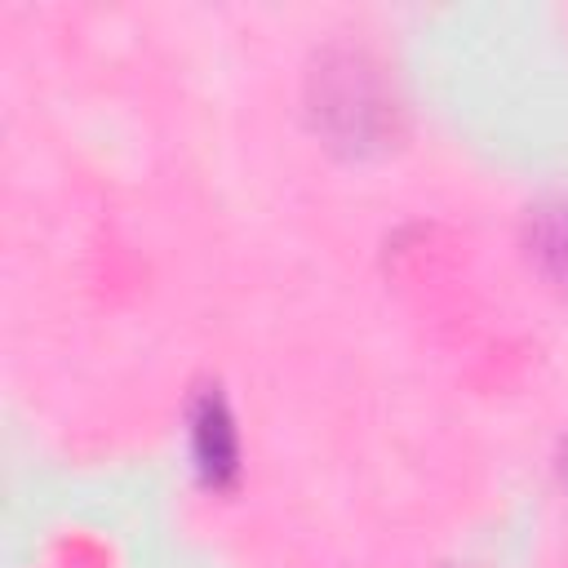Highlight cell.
Segmentation results:
<instances>
[{
	"mask_svg": "<svg viewBox=\"0 0 568 568\" xmlns=\"http://www.w3.org/2000/svg\"><path fill=\"white\" fill-rule=\"evenodd\" d=\"M524 253L541 271L546 284H555L568 297V204H541L528 209L524 222Z\"/></svg>",
	"mask_w": 568,
	"mask_h": 568,
	"instance_id": "3",
	"label": "cell"
},
{
	"mask_svg": "<svg viewBox=\"0 0 568 568\" xmlns=\"http://www.w3.org/2000/svg\"><path fill=\"white\" fill-rule=\"evenodd\" d=\"M315 115L324 120V129L342 142V146H373L386 129H390V106L386 98L377 93L373 84V71L368 67H355V62H342V67H328L324 71V84H320V98H315Z\"/></svg>",
	"mask_w": 568,
	"mask_h": 568,
	"instance_id": "1",
	"label": "cell"
},
{
	"mask_svg": "<svg viewBox=\"0 0 568 568\" xmlns=\"http://www.w3.org/2000/svg\"><path fill=\"white\" fill-rule=\"evenodd\" d=\"M186 439H191V466L200 484L213 493H231L240 484V430L222 386H200L191 395Z\"/></svg>",
	"mask_w": 568,
	"mask_h": 568,
	"instance_id": "2",
	"label": "cell"
},
{
	"mask_svg": "<svg viewBox=\"0 0 568 568\" xmlns=\"http://www.w3.org/2000/svg\"><path fill=\"white\" fill-rule=\"evenodd\" d=\"M555 479H559V488H564V497H568V435H564L559 448H555Z\"/></svg>",
	"mask_w": 568,
	"mask_h": 568,
	"instance_id": "4",
	"label": "cell"
}]
</instances>
